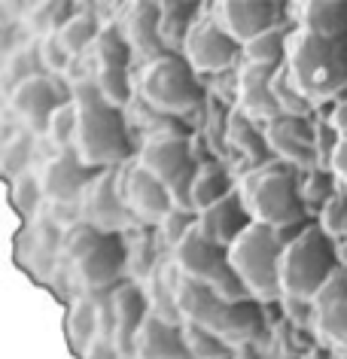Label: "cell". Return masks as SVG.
I'll return each mask as SVG.
<instances>
[{"label":"cell","instance_id":"cell-43","mask_svg":"<svg viewBox=\"0 0 347 359\" xmlns=\"http://www.w3.org/2000/svg\"><path fill=\"white\" fill-rule=\"evenodd\" d=\"M231 359H259V356H256V353H253V350H241V353H235V356H231Z\"/></svg>","mask_w":347,"mask_h":359},{"label":"cell","instance_id":"cell-12","mask_svg":"<svg viewBox=\"0 0 347 359\" xmlns=\"http://www.w3.org/2000/svg\"><path fill=\"white\" fill-rule=\"evenodd\" d=\"M137 165L144 168L147 174H153L165 189H171L177 180L183 174H189L198 161L192 158L189 140H186L183 134H156V137H149L144 143V149L137 152Z\"/></svg>","mask_w":347,"mask_h":359},{"label":"cell","instance_id":"cell-22","mask_svg":"<svg viewBox=\"0 0 347 359\" xmlns=\"http://www.w3.org/2000/svg\"><path fill=\"white\" fill-rule=\"evenodd\" d=\"M238 186L231 180L229 168L217 158H207V161H198V170H195V183H192V210L201 213L213 208L217 201H222L226 195H231Z\"/></svg>","mask_w":347,"mask_h":359},{"label":"cell","instance_id":"cell-8","mask_svg":"<svg viewBox=\"0 0 347 359\" xmlns=\"http://www.w3.org/2000/svg\"><path fill=\"white\" fill-rule=\"evenodd\" d=\"M180 55L189 61V67L195 74H222V70H229L241 58V46L219 28L210 13H204L201 19L192 25Z\"/></svg>","mask_w":347,"mask_h":359},{"label":"cell","instance_id":"cell-20","mask_svg":"<svg viewBox=\"0 0 347 359\" xmlns=\"http://www.w3.org/2000/svg\"><path fill=\"white\" fill-rule=\"evenodd\" d=\"M186 356H189L186 332L171 326L162 317H156V313H149L137 332L135 359H186Z\"/></svg>","mask_w":347,"mask_h":359},{"label":"cell","instance_id":"cell-9","mask_svg":"<svg viewBox=\"0 0 347 359\" xmlns=\"http://www.w3.org/2000/svg\"><path fill=\"white\" fill-rule=\"evenodd\" d=\"M314 128L317 122H311L308 116H278L274 122L262 125L265 143L274 152V158L296 170H317V147H314Z\"/></svg>","mask_w":347,"mask_h":359},{"label":"cell","instance_id":"cell-33","mask_svg":"<svg viewBox=\"0 0 347 359\" xmlns=\"http://www.w3.org/2000/svg\"><path fill=\"white\" fill-rule=\"evenodd\" d=\"M335 195H338V180L332 177V170H326V168L311 170L305 186H301V198H305L308 210H317V213L323 210Z\"/></svg>","mask_w":347,"mask_h":359},{"label":"cell","instance_id":"cell-3","mask_svg":"<svg viewBox=\"0 0 347 359\" xmlns=\"http://www.w3.org/2000/svg\"><path fill=\"white\" fill-rule=\"evenodd\" d=\"M74 101L79 107L76 156L88 168H110L116 161H125L131 143L119 107L107 104L95 83H79L74 88Z\"/></svg>","mask_w":347,"mask_h":359},{"label":"cell","instance_id":"cell-37","mask_svg":"<svg viewBox=\"0 0 347 359\" xmlns=\"http://www.w3.org/2000/svg\"><path fill=\"white\" fill-rule=\"evenodd\" d=\"M37 58H40V65L49 70V74H61V70H67L70 67V52L67 46L61 43L58 34H49V37H43L40 40V49H37Z\"/></svg>","mask_w":347,"mask_h":359},{"label":"cell","instance_id":"cell-4","mask_svg":"<svg viewBox=\"0 0 347 359\" xmlns=\"http://www.w3.org/2000/svg\"><path fill=\"white\" fill-rule=\"evenodd\" d=\"M338 274L335 241L320 226H305L287 241L280 262V290L283 299L311 304L317 292Z\"/></svg>","mask_w":347,"mask_h":359},{"label":"cell","instance_id":"cell-13","mask_svg":"<svg viewBox=\"0 0 347 359\" xmlns=\"http://www.w3.org/2000/svg\"><path fill=\"white\" fill-rule=\"evenodd\" d=\"M64 104V97L58 95L55 83L49 76H31L25 83H15L13 95H10V107L19 116V122L28 128L31 134H46L49 122L55 110Z\"/></svg>","mask_w":347,"mask_h":359},{"label":"cell","instance_id":"cell-34","mask_svg":"<svg viewBox=\"0 0 347 359\" xmlns=\"http://www.w3.org/2000/svg\"><path fill=\"white\" fill-rule=\"evenodd\" d=\"M186 344H189V353L195 359H231L226 341L207 329H201V326L186 329Z\"/></svg>","mask_w":347,"mask_h":359},{"label":"cell","instance_id":"cell-24","mask_svg":"<svg viewBox=\"0 0 347 359\" xmlns=\"http://www.w3.org/2000/svg\"><path fill=\"white\" fill-rule=\"evenodd\" d=\"M287 52H290V34L280 28H271L253 37L247 46L241 49V58L244 65H256V67H283L287 65Z\"/></svg>","mask_w":347,"mask_h":359},{"label":"cell","instance_id":"cell-44","mask_svg":"<svg viewBox=\"0 0 347 359\" xmlns=\"http://www.w3.org/2000/svg\"><path fill=\"white\" fill-rule=\"evenodd\" d=\"M341 244H344V250H347V238H344V241H341Z\"/></svg>","mask_w":347,"mask_h":359},{"label":"cell","instance_id":"cell-29","mask_svg":"<svg viewBox=\"0 0 347 359\" xmlns=\"http://www.w3.org/2000/svg\"><path fill=\"white\" fill-rule=\"evenodd\" d=\"M61 43L67 46L70 55H79V52H86L92 43L101 37V28H97V19L88 13H74L67 19V25L58 31Z\"/></svg>","mask_w":347,"mask_h":359},{"label":"cell","instance_id":"cell-10","mask_svg":"<svg viewBox=\"0 0 347 359\" xmlns=\"http://www.w3.org/2000/svg\"><path fill=\"white\" fill-rule=\"evenodd\" d=\"M207 13L241 49L253 37L280 25V6L274 0H219L210 4Z\"/></svg>","mask_w":347,"mask_h":359},{"label":"cell","instance_id":"cell-39","mask_svg":"<svg viewBox=\"0 0 347 359\" xmlns=\"http://www.w3.org/2000/svg\"><path fill=\"white\" fill-rule=\"evenodd\" d=\"M338 140H341V134H338L326 119H320L317 128H314V147H317V161H320V168L329 170V161H332V156H335Z\"/></svg>","mask_w":347,"mask_h":359},{"label":"cell","instance_id":"cell-38","mask_svg":"<svg viewBox=\"0 0 347 359\" xmlns=\"http://www.w3.org/2000/svg\"><path fill=\"white\" fill-rule=\"evenodd\" d=\"M192 229H195V213H186V210H177V208L162 219V235L171 247L180 244Z\"/></svg>","mask_w":347,"mask_h":359},{"label":"cell","instance_id":"cell-31","mask_svg":"<svg viewBox=\"0 0 347 359\" xmlns=\"http://www.w3.org/2000/svg\"><path fill=\"white\" fill-rule=\"evenodd\" d=\"M76 131H79V107L76 101H64L55 110L49 122V140L55 143L58 152H67V149H76Z\"/></svg>","mask_w":347,"mask_h":359},{"label":"cell","instance_id":"cell-45","mask_svg":"<svg viewBox=\"0 0 347 359\" xmlns=\"http://www.w3.org/2000/svg\"><path fill=\"white\" fill-rule=\"evenodd\" d=\"M338 359H347V353H341V356H338Z\"/></svg>","mask_w":347,"mask_h":359},{"label":"cell","instance_id":"cell-23","mask_svg":"<svg viewBox=\"0 0 347 359\" xmlns=\"http://www.w3.org/2000/svg\"><path fill=\"white\" fill-rule=\"evenodd\" d=\"M86 213H88V219H92L95 229H101V231L119 229V219L125 217V201H122L116 177L110 174V170L104 174L101 183H95L92 198L86 201Z\"/></svg>","mask_w":347,"mask_h":359},{"label":"cell","instance_id":"cell-1","mask_svg":"<svg viewBox=\"0 0 347 359\" xmlns=\"http://www.w3.org/2000/svg\"><path fill=\"white\" fill-rule=\"evenodd\" d=\"M241 198L253 213V222H262L280 235L287 231H301L308 217V204L301 198V186L296 180V168L283 165V161H262L250 174L244 177V183L238 186Z\"/></svg>","mask_w":347,"mask_h":359},{"label":"cell","instance_id":"cell-25","mask_svg":"<svg viewBox=\"0 0 347 359\" xmlns=\"http://www.w3.org/2000/svg\"><path fill=\"white\" fill-rule=\"evenodd\" d=\"M201 15L204 13L198 10V4H183V0H177V4H158V31H162V40L183 49L192 25Z\"/></svg>","mask_w":347,"mask_h":359},{"label":"cell","instance_id":"cell-11","mask_svg":"<svg viewBox=\"0 0 347 359\" xmlns=\"http://www.w3.org/2000/svg\"><path fill=\"white\" fill-rule=\"evenodd\" d=\"M174 265L180 271V277H186L192 283H204V286H213L231 268L229 250L213 244L210 238H204L198 226L174 247Z\"/></svg>","mask_w":347,"mask_h":359},{"label":"cell","instance_id":"cell-7","mask_svg":"<svg viewBox=\"0 0 347 359\" xmlns=\"http://www.w3.org/2000/svg\"><path fill=\"white\" fill-rule=\"evenodd\" d=\"M70 259H74L76 277L86 290H107L110 283L119 280L125 253L110 231L79 226L70 235Z\"/></svg>","mask_w":347,"mask_h":359},{"label":"cell","instance_id":"cell-2","mask_svg":"<svg viewBox=\"0 0 347 359\" xmlns=\"http://www.w3.org/2000/svg\"><path fill=\"white\" fill-rule=\"evenodd\" d=\"M287 70L314 107L338 101L347 95V37L323 40L308 31H292Z\"/></svg>","mask_w":347,"mask_h":359},{"label":"cell","instance_id":"cell-36","mask_svg":"<svg viewBox=\"0 0 347 359\" xmlns=\"http://www.w3.org/2000/svg\"><path fill=\"white\" fill-rule=\"evenodd\" d=\"M320 229H323L332 241L347 238V195L338 192L335 198L320 210Z\"/></svg>","mask_w":347,"mask_h":359},{"label":"cell","instance_id":"cell-5","mask_svg":"<svg viewBox=\"0 0 347 359\" xmlns=\"http://www.w3.org/2000/svg\"><path fill=\"white\" fill-rule=\"evenodd\" d=\"M287 241L290 238L280 235V231L262 226V222H253V226L229 247V262L256 302L283 299L280 262H283Z\"/></svg>","mask_w":347,"mask_h":359},{"label":"cell","instance_id":"cell-30","mask_svg":"<svg viewBox=\"0 0 347 359\" xmlns=\"http://www.w3.org/2000/svg\"><path fill=\"white\" fill-rule=\"evenodd\" d=\"M95 88L101 92V97L113 107H125L131 97V79H128V67H97L92 76Z\"/></svg>","mask_w":347,"mask_h":359},{"label":"cell","instance_id":"cell-6","mask_svg":"<svg viewBox=\"0 0 347 359\" xmlns=\"http://www.w3.org/2000/svg\"><path fill=\"white\" fill-rule=\"evenodd\" d=\"M137 88L158 113H189L201 97L198 79L183 55H156L137 76Z\"/></svg>","mask_w":347,"mask_h":359},{"label":"cell","instance_id":"cell-28","mask_svg":"<svg viewBox=\"0 0 347 359\" xmlns=\"http://www.w3.org/2000/svg\"><path fill=\"white\" fill-rule=\"evenodd\" d=\"M271 88H274V101L280 107V116H308L314 110V104L308 101V95L296 86V79L290 76L287 65L278 67V74L271 79Z\"/></svg>","mask_w":347,"mask_h":359},{"label":"cell","instance_id":"cell-17","mask_svg":"<svg viewBox=\"0 0 347 359\" xmlns=\"http://www.w3.org/2000/svg\"><path fill=\"white\" fill-rule=\"evenodd\" d=\"M274 74H278L274 67H256V65H244L238 70L235 101H238V110L250 116L253 122L268 125L280 116V107L274 101V88H271Z\"/></svg>","mask_w":347,"mask_h":359},{"label":"cell","instance_id":"cell-42","mask_svg":"<svg viewBox=\"0 0 347 359\" xmlns=\"http://www.w3.org/2000/svg\"><path fill=\"white\" fill-rule=\"evenodd\" d=\"M326 122L332 125V128L341 134V137H347V95H341V97H338V101L332 104V110H329Z\"/></svg>","mask_w":347,"mask_h":359},{"label":"cell","instance_id":"cell-35","mask_svg":"<svg viewBox=\"0 0 347 359\" xmlns=\"http://www.w3.org/2000/svg\"><path fill=\"white\" fill-rule=\"evenodd\" d=\"M31 152H34V134L31 131H22L15 140L6 143V152H4V170L10 174L13 180L25 177V168L31 161Z\"/></svg>","mask_w":347,"mask_h":359},{"label":"cell","instance_id":"cell-19","mask_svg":"<svg viewBox=\"0 0 347 359\" xmlns=\"http://www.w3.org/2000/svg\"><path fill=\"white\" fill-rule=\"evenodd\" d=\"M92 168L76 156V149L67 152H55L40 170V189L43 198L52 201H74L79 192L88 186Z\"/></svg>","mask_w":347,"mask_h":359},{"label":"cell","instance_id":"cell-16","mask_svg":"<svg viewBox=\"0 0 347 359\" xmlns=\"http://www.w3.org/2000/svg\"><path fill=\"white\" fill-rule=\"evenodd\" d=\"M195 226H198V231L204 238H210L213 244L229 250L247 229L253 226V213L247 208V201L241 198V192L235 189L222 201L213 204V208L195 213Z\"/></svg>","mask_w":347,"mask_h":359},{"label":"cell","instance_id":"cell-15","mask_svg":"<svg viewBox=\"0 0 347 359\" xmlns=\"http://www.w3.org/2000/svg\"><path fill=\"white\" fill-rule=\"evenodd\" d=\"M311 320L317 335L347 353V274L338 271L311 302Z\"/></svg>","mask_w":347,"mask_h":359},{"label":"cell","instance_id":"cell-14","mask_svg":"<svg viewBox=\"0 0 347 359\" xmlns=\"http://www.w3.org/2000/svg\"><path fill=\"white\" fill-rule=\"evenodd\" d=\"M147 313V299L137 286H119L110 299V344L119 353V359L135 356L137 332L144 326Z\"/></svg>","mask_w":347,"mask_h":359},{"label":"cell","instance_id":"cell-27","mask_svg":"<svg viewBox=\"0 0 347 359\" xmlns=\"http://www.w3.org/2000/svg\"><path fill=\"white\" fill-rule=\"evenodd\" d=\"M97 320H101V311L95 308L92 299H79L74 308H70L67 335H70V344H74L79 353H86L95 341H101L97 338Z\"/></svg>","mask_w":347,"mask_h":359},{"label":"cell","instance_id":"cell-40","mask_svg":"<svg viewBox=\"0 0 347 359\" xmlns=\"http://www.w3.org/2000/svg\"><path fill=\"white\" fill-rule=\"evenodd\" d=\"M43 189H40V177H31V174H25L15 180V208H19L22 213H31L34 210V198H40Z\"/></svg>","mask_w":347,"mask_h":359},{"label":"cell","instance_id":"cell-21","mask_svg":"<svg viewBox=\"0 0 347 359\" xmlns=\"http://www.w3.org/2000/svg\"><path fill=\"white\" fill-rule=\"evenodd\" d=\"M299 31L323 40L347 37V0H308L299 4Z\"/></svg>","mask_w":347,"mask_h":359},{"label":"cell","instance_id":"cell-32","mask_svg":"<svg viewBox=\"0 0 347 359\" xmlns=\"http://www.w3.org/2000/svg\"><path fill=\"white\" fill-rule=\"evenodd\" d=\"M229 143L238 149H244L247 156H259L262 149H268L265 143V131L256 128L250 116H244L241 110H235L229 116Z\"/></svg>","mask_w":347,"mask_h":359},{"label":"cell","instance_id":"cell-26","mask_svg":"<svg viewBox=\"0 0 347 359\" xmlns=\"http://www.w3.org/2000/svg\"><path fill=\"white\" fill-rule=\"evenodd\" d=\"M128 43L131 49H158L162 46V31H158V4H135L128 13Z\"/></svg>","mask_w":347,"mask_h":359},{"label":"cell","instance_id":"cell-18","mask_svg":"<svg viewBox=\"0 0 347 359\" xmlns=\"http://www.w3.org/2000/svg\"><path fill=\"white\" fill-rule=\"evenodd\" d=\"M119 195L125 201V208L144 222H158L162 226V219L174 210L168 189L153 174H147L140 165H135L125 174V189L119 186Z\"/></svg>","mask_w":347,"mask_h":359},{"label":"cell","instance_id":"cell-41","mask_svg":"<svg viewBox=\"0 0 347 359\" xmlns=\"http://www.w3.org/2000/svg\"><path fill=\"white\" fill-rule=\"evenodd\" d=\"M329 170H332V177L338 180V183L347 186V137L338 140L335 156H332V161H329Z\"/></svg>","mask_w":347,"mask_h":359}]
</instances>
